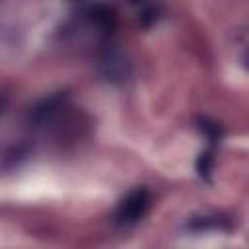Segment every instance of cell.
Returning a JSON list of instances; mask_svg holds the SVG:
<instances>
[{"label":"cell","mask_w":249,"mask_h":249,"mask_svg":"<svg viewBox=\"0 0 249 249\" xmlns=\"http://www.w3.org/2000/svg\"><path fill=\"white\" fill-rule=\"evenodd\" d=\"M99 68H101V74L109 80V82H117V84H123L130 78V62L128 58L117 51V49H107L99 60Z\"/></svg>","instance_id":"cell-2"},{"label":"cell","mask_w":249,"mask_h":249,"mask_svg":"<svg viewBox=\"0 0 249 249\" xmlns=\"http://www.w3.org/2000/svg\"><path fill=\"white\" fill-rule=\"evenodd\" d=\"M198 130H200L208 140H212V142H218V140L222 138V128H220V124H218L216 121L206 119V117L198 119Z\"/></svg>","instance_id":"cell-4"},{"label":"cell","mask_w":249,"mask_h":249,"mask_svg":"<svg viewBox=\"0 0 249 249\" xmlns=\"http://www.w3.org/2000/svg\"><path fill=\"white\" fill-rule=\"evenodd\" d=\"M60 105H62V95H53V97L41 101L39 105L33 107V111H31V121H33V123H39V124L51 121V119L58 113Z\"/></svg>","instance_id":"cell-3"},{"label":"cell","mask_w":249,"mask_h":249,"mask_svg":"<svg viewBox=\"0 0 249 249\" xmlns=\"http://www.w3.org/2000/svg\"><path fill=\"white\" fill-rule=\"evenodd\" d=\"M152 196L146 189H134L130 191L117 206L115 210V222L119 226H134L136 222H140L148 208H150Z\"/></svg>","instance_id":"cell-1"},{"label":"cell","mask_w":249,"mask_h":249,"mask_svg":"<svg viewBox=\"0 0 249 249\" xmlns=\"http://www.w3.org/2000/svg\"><path fill=\"white\" fill-rule=\"evenodd\" d=\"M214 169V158L210 152H202L198 158H196V171L202 179H210V173Z\"/></svg>","instance_id":"cell-5"},{"label":"cell","mask_w":249,"mask_h":249,"mask_svg":"<svg viewBox=\"0 0 249 249\" xmlns=\"http://www.w3.org/2000/svg\"><path fill=\"white\" fill-rule=\"evenodd\" d=\"M68 2H78V4H84V2H88V0H68Z\"/></svg>","instance_id":"cell-6"}]
</instances>
